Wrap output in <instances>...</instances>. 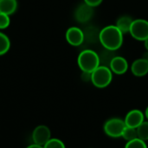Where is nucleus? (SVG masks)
Segmentation results:
<instances>
[{
    "instance_id": "nucleus-11",
    "label": "nucleus",
    "mask_w": 148,
    "mask_h": 148,
    "mask_svg": "<svg viewBox=\"0 0 148 148\" xmlns=\"http://www.w3.org/2000/svg\"><path fill=\"white\" fill-rule=\"evenodd\" d=\"M93 14H94L93 7L84 3L83 4H81L76 9L75 16L77 21L81 23H84V22H88V20H90L91 17H93Z\"/></svg>"
},
{
    "instance_id": "nucleus-14",
    "label": "nucleus",
    "mask_w": 148,
    "mask_h": 148,
    "mask_svg": "<svg viewBox=\"0 0 148 148\" xmlns=\"http://www.w3.org/2000/svg\"><path fill=\"white\" fill-rule=\"evenodd\" d=\"M10 47V41L7 35L0 32V56L5 54Z\"/></svg>"
},
{
    "instance_id": "nucleus-10",
    "label": "nucleus",
    "mask_w": 148,
    "mask_h": 148,
    "mask_svg": "<svg viewBox=\"0 0 148 148\" xmlns=\"http://www.w3.org/2000/svg\"><path fill=\"white\" fill-rule=\"evenodd\" d=\"M131 72L135 77H144L148 73V59L140 58L134 60L131 65Z\"/></svg>"
},
{
    "instance_id": "nucleus-22",
    "label": "nucleus",
    "mask_w": 148,
    "mask_h": 148,
    "mask_svg": "<svg viewBox=\"0 0 148 148\" xmlns=\"http://www.w3.org/2000/svg\"><path fill=\"white\" fill-rule=\"evenodd\" d=\"M144 45H145V48L147 49V51H148V38H147V39L144 41Z\"/></svg>"
},
{
    "instance_id": "nucleus-5",
    "label": "nucleus",
    "mask_w": 148,
    "mask_h": 148,
    "mask_svg": "<svg viewBox=\"0 0 148 148\" xmlns=\"http://www.w3.org/2000/svg\"><path fill=\"white\" fill-rule=\"evenodd\" d=\"M130 35L138 41H145L148 38V21L143 18L134 19L132 23Z\"/></svg>"
},
{
    "instance_id": "nucleus-17",
    "label": "nucleus",
    "mask_w": 148,
    "mask_h": 148,
    "mask_svg": "<svg viewBox=\"0 0 148 148\" xmlns=\"http://www.w3.org/2000/svg\"><path fill=\"white\" fill-rule=\"evenodd\" d=\"M125 148H147L146 142L139 138H136L133 140L127 141Z\"/></svg>"
},
{
    "instance_id": "nucleus-6",
    "label": "nucleus",
    "mask_w": 148,
    "mask_h": 148,
    "mask_svg": "<svg viewBox=\"0 0 148 148\" xmlns=\"http://www.w3.org/2000/svg\"><path fill=\"white\" fill-rule=\"evenodd\" d=\"M51 139V132L46 126H36L32 133V140L35 144L43 147Z\"/></svg>"
},
{
    "instance_id": "nucleus-18",
    "label": "nucleus",
    "mask_w": 148,
    "mask_h": 148,
    "mask_svg": "<svg viewBox=\"0 0 148 148\" xmlns=\"http://www.w3.org/2000/svg\"><path fill=\"white\" fill-rule=\"evenodd\" d=\"M43 148H66L65 144L59 139H50L44 146Z\"/></svg>"
},
{
    "instance_id": "nucleus-12",
    "label": "nucleus",
    "mask_w": 148,
    "mask_h": 148,
    "mask_svg": "<svg viewBox=\"0 0 148 148\" xmlns=\"http://www.w3.org/2000/svg\"><path fill=\"white\" fill-rule=\"evenodd\" d=\"M17 9L16 0H0V12L7 15L13 14Z\"/></svg>"
},
{
    "instance_id": "nucleus-3",
    "label": "nucleus",
    "mask_w": 148,
    "mask_h": 148,
    "mask_svg": "<svg viewBox=\"0 0 148 148\" xmlns=\"http://www.w3.org/2000/svg\"><path fill=\"white\" fill-rule=\"evenodd\" d=\"M113 80V72L106 65H99L91 72V82L97 88H105L108 86Z\"/></svg>"
},
{
    "instance_id": "nucleus-21",
    "label": "nucleus",
    "mask_w": 148,
    "mask_h": 148,
    "mask_svg": "<svg viewBox=\"0 0 148 148\" xmlns=\"http://www.w3.org/2000/svg\"><path fill=\"white\" fill-rule=\"evenodd\" d=\"M26 148H43V147H42V146H39V145H36V144H32V145H30V146H29V147H27Z\"/></svg>"
},
{
    "instance_id": "nucleus-8",
    "label": "nucleus",
    "mask_w": 148,
    "mask_h": 148,
    "mask_svg": "<svg viewBox=\"0 0 148 148\" xmlns=\"http://www.w3.org/2000/svg\"><path fill=\"white\" fill-rule=\"evenodd\" d=\"M109 68L113 73H115L117 75H122L127 72L129 68V65L125 58L121 56H116L111 59L109 63Z\"/></svg>"
},
{
    "instance_id": "nucleus-2",
    "label": "nucleus",
    "mask_w": 148,
    "mask_h": 148,
    "mask_svg": "<svg viewBox=\"0 0 148 148\" xmlns=\"http://www.w3.org/2000/svg\"><path fill=\"white\" fill-rule=\"evenodd\" d=\"M100 57L93 50L88 49L82 51L77 58L79 68L85 72H93L100 65Z\"/></svg>"
},
{
    "instance_id": "nucleus-23",
    "label": "nucleus",
    "mask_w": 148,
    "mask_h": 148,
    "mask_svg": "<svg viewBox=\"0 0 148 148\" xmlns=\"http://www.w3.org/2000/svg\"><path fill=\"white\" fill-rule=\"evenodd\" d=\"M145 117L147 118L148 120V106L147 107V109H146V112H145Z\"/></svg>"
},
{
    "instance_id": "nucleus-13",
    "label": "nucleus",
    "mask_w": 148,
    "mask_h": 148,
    "mask_svg": "<svg viewBox=\"0 0 148 148\" xmlns=\"http://www.w3.org/2000/svg\"><path fill=\"white\" fill-rule=\"evenodd\" d=\"M133 21L134 20L131 18V17L125 15V16L120 17L117 19V22H116L115 25L119 28V30L123 34H126V33H129V31H130Z\"/></svg>"
},
{
    "instance_id": "nucleus-7",
    "label": "nucleus",
    "mask_w": 148,
    "mask_h": 148,
    "mask_svg": "<svg viewBox=\"0 0 148 148\" xmlns=\"http://www.w3.org/2000/svg\"><path fill=\"white\" fill-rule=\"evenodd\" d=\"M65 38H66L67 42L70 45L79 46L83 43L85 35H84L83 31L79 27L72 26L67 30Z\"/></svg>"
},
{
    "instance_id": "nucleus-9",
    "label": "nucleus",
    "mask_w": 148,
    "mask_h": 148,
    "mask_svg": "<svg viewBox=\"0 0 148 148\" xmlns=\"http://www.w3.org/2000/svg\"><path fill=\"white\" fill-rule=\"evenodd\" d=\"M145 119V114L138 109L131 110L127 113V114L125 117L124 122L126 124V126L132 127V128H137Z\"/></svg>"
},
{
    "instance_id": "nucleus-20",
    "label": "nucleus",
    "mask_w": 148,
    "mask_h": 148,
    "mask_svg": "<svg viewBox=\"0 0 148 148\" xmlns=\"http://www.w3.org/2000/svg\"><path fill=\"white\" fill-rule=\"evenodd\" d=\"M83 1H84V3H87L88 5H89V6L95 8V7L99 6V5L102 3L103 0H83Z\"/></svg>"
},
{
    "instance_id": "nucleus-19",
    "label": "nucleus",
    "mask_w": 148,
    "mask_h": 148,
    "mask_svg": "<svg viewBox=\"0 0 148 148\" xmlns=\"http://www.w3.org/2000/svg\"><path fill=\"white\" fill-rule=\"evenodd\" d=\"M10 16L0 12V30L6 29L10 25Z\"/></svg>"
},
{
    "instance_id": "nucleus-1",
    "label": "nucleus",
    "mask_w": 148,
    "mask_h": 148,
    "mask_svg": "<svg viewBox=\"0 0 148 148\" xmlns=\"http://www.w3.org/2000/svg\"><path fill=\"white\" fill-rule=\"evenodd\" d=\"M123 35L116 25H108L100 31L99 39L106 50L116 51L123 44Z\"/></svg>"
},
{
    "instance_id": "nucleus-4",
    "label": "nucleus",
    "mask_w": 148,
    "mask_h": 148,
    "mask_svg": "<svg viewBox=\"0 0 148 148\" xmlns=\"http://www.w3.org/2000/svg\"><path fill=\"white\" fill-rule=\"evenodd\" d=\"M125 128L126 124L124 120L118 118H113L107 120L103 126L104 133L110 138L121 137Z\"/></svg>"
},
{
    "instance_id": "nucleus-15",
    "label": "nucleus",
    "mask_w": 148,
    "mask_h": 148,
    "mask_svg": "<svg viewBox=\"0 0 148 148\" xmlns=\"http://www.w3.org/2000/svg\"><path fill=\"white\" fill-rule=\"evenodd\" d=\"M136 129L139 139L144 141L148 140V121H143Z\"/></svg>"
},
{
    "instance_id": "nucleus-16",
    "label": "nucleus",
    "mask_w": 148,
    "mask_h": 148,
    "mask_svg": "<svg viewBox=\"0 0 148 148\" xmlns=\"http://www.w3.org/2000/svg\"><path fill=\"white\" fill-rule=\"evenodd\" d=\"M125 140L127 141H130L133 140L136 138H138L137 135V129L136 128H132V127H128L126 126L125 130L123 131L122 136H121Z\"/></svg>"
}]
</instances>
